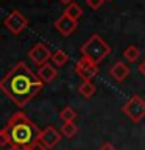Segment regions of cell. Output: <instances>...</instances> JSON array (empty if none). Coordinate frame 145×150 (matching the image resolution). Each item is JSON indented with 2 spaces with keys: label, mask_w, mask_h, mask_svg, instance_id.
<instances>
[{
  "label": "cell",
  "mask_w": 145,
  "mask_h": 150,
  "mask_svg": "<svg viewBox=\"0 0 145 150\" xmlns=\"http://www.w3.org/2000/svg\"><path fill=\"white\" fill-rule=\"evenodd\" d=\"M44 83L23 61L8 70L5 77L0 78V91L5 92L13 100L14 105L23 108L42 91Z\"/></svg>",
  "instance_id": "6da1fadb"
},
{
  "label": "cell",
  "mask_w": 145,
  "mask_h": 150,
  "mask_svg": "<svg viewBox=\"0 0 145 150\" xmlns=\"http://www.w3.org/2000/svg\"><path fill=\"white\" fill-rule=\"evenodd\" d=\"M5 128L8 130L9 139H11L9 145H22L28 149L39 141L42 133L34 122H31L23 112H14L8 119Z\"/></svg>",
  "instance_id": "7a4b0ae2"
},
{
  "label": "cell",
  "mask_w": 145,
  "mask_h": 150,
  "mask_svg": "<svg viewBox=\"0 0 145 150\" xmlns=\"http://www.w3.org/2000/svg\"><path fill=\"white\" fill-rule=\"evenodd\" d=\"M80 52H81V56L87 58L89 61H92L94 64L98 66L108 55L111 53V47L100 35L94 33V35L81 45Z\"/></svg>",
  "instance_id": "3957f363"
},
{
  "label": "cell",
  "mask_w": 145,
  "mask_h": 150,
  "mask_svg": "<svg viewBox=\"0 0 145 150\" xmlns=\"http://www.w3.org/2000/svg\"><path fill=\"white\" fill-rule=\"evenodd\" d=\"M122 111L133 122H140L145 117V100L137 94L130 97V100L122 106Z\"/></svg>",
  "instance_id": "277c9868"
},
{
  "label": "cell",
  "mask_w": 145,
  "mask_h": 150,
  "mask_svg": "<svg viewBox=\"0 0 145 150\" xmlns=\"http://www.w3.org/2000/svg\"><path fill=\"white\" fill-rule=\"evenodd\" d=\"M3 23L13 35H20V33L28 27V19L23 16L20 11L16 9V11H11L6 17H5Z\"/></svg>",
  "instance_id": "5b68a950"
},
{
  "label": "cell",
  "mask_w": 145,
  "mask_h": 150,
  "mask_svg": "<svg viewBox=\"0 0 145 150\" xmlns=\"http://www.w3.org/2000/svg\"><path fill=\"white\" fill-rule=\"evenodd\" d=\"M75 72L83 81H92V78L98 74V66L94 64L92 61H89L87 58L81 56L75 64Z\"/></svg>",
  "instance_id": "8992f818"
},
{
  "label": "cell",
  "mask_w": 145,
  "mask_h": 150,
  "mask_svg": "<svg viewBox=\"0 0 145 150\" xmlns=\"http://www.w3.org/2000/svg\"><path fill=\"white\" fill-rule=\"evenodd\" d=\"M28 58L31 59V63H34L36 66L41 67V66H44L47 61L51 58V52L45 44L37 42V44H34L30 49V52H28Z\"/></svg>",
  "instance_id": "52a82bcc"
},
{
  "label": "cell",
  "mask_w": 145,
  "mask_h": 150,
  "mask_svg": "<svg viewBox=\"0 0 145 150\" xmlns=\"http://www.w3.org/2000/svg\"><path fill=\"white\" fill-rule=\"evenodd\" d=\"M61 139H63V134L59 133V130H56L55 127L49 125L47 128L42 130L39 142H42L49 150H51V149H55L56 145L61 142Z\"/></svg>",
  "instance_id": "ba28073f"
},
{
  "label": "cell",
  "mask_w": 145,
  "mask_h": 150,
  "mask_svg": "<svg viewBox=\"0 0 145 150\" xmlns=\"http://www.w3.org/2000/svg\"><path fill=\"white\" fill-rule=\"evenodd\" d=\"M77 21H73V19H70L67 17L65 14H63L59 19H56V22H55V28L58 30L63 36H70L72 33L77 30Z\"/></svg>",
  "instance_id": "9c48e42d"
},
{
  "label": "cell",
  "mask_w": 145,
  "mask_h": 150,
  "mask_svg": "<svg viewBox=\"0 0 145 150\" xmlns=\"http://www.w3.org/2000/svg\"><path fill=\"white\" fill-rule=\"evenodd\" d=\"M36 74H37V77L41 78L42 83H51L56 78V75H58V70L55 69V66L51 63H45L44 66H41V67L37 69Z\"/></svg>",
  "instance_id": "30bf717a"
},
{
  "label": "cell",
  "mask_w": 145,
  "mask_h": 150,
  "mask_svg": "<svg viewBox=\"0 0 145 150\" xmlns=\"http://www.w3.org/2000/svg\"><path fill=\"white\" fill-rule=\"evenodd\" d=\"M109 75L115 80V81L122 83L130 75V67L125 63H122V61H117L114 66H111V67H109Z\"/></svg>",
  "instance_id": "8fae6325"
},
{
  "label": "cell",
  "mask_w": 145,
  "mask_h": 150,
  "mask_svg": "<svg viewBox=\"0 0 145 150\" xmlns=\"http://www.w3.org/2000/svg\"><path fill=\"white\" fill-rule=\"evenodd\" d=\"M59 133L63 134V138L70 139L78 133V127L75 125V122H64V124L61 125V128H59Z\"/></svg>",
  "instance_id": "7c38bea8"
},
{
  "label": "cell",
  "mask_w": 145,
  "mask_h": 150,
  "mask_svg": "<svg viewBox=\"0 0 145 150\" xmlns=\"http://www.w3.org/2000/svg\"><path fill=\"white\" fill-rule=\"evenodd\" d=\"M64 14L67 17H70V19H73V21H78L80 17L83 16V8L80 6L78 3H70L69 6H65V9H64Z\"/></svg>",
  "instance_id": "4fadbf2b"
},
{
  "label": "cell",
  "mask_w": 145,
  "mask_h": 150,
  "mask_svg": "<svg viewBox=\"0 0 145 150\" xmlns=\"http://www.w3.org/2000/svg\"><path fill=\"white\" fill-rule=\"evenodd\" d=\"M139 56H140V50L136 45H128L123 50V58L126 61H130V63H136L139 59Z\"/></svg>",
  "instance_id": "5bb4252c"
},
{
  "label": "cell",
  "mask_w": 145,
  "mask_h": 150,
  "mask_svg": "<svg viewBox=\"0 0 145 150\" xmlns=\"http://www.w3.org/2000/svg\"><path fill=\"white\" fill-rule=\"evenodd\" d=\"M78 92L81 94L83 97H92L94 94H95V86H94V83L92 81H83L81 84L78 86Z\"/></svg>",
  "instance_id": "9a60e30c"
},
{
  "label": "cell",
  "mask_w": 145,
  "mask_h": 150,
  "mask_svg": "<svg viewBox=\"0 0 145 150\" xmlns=\"http://www.w3.org/2000/svg\"><path fill=\"white\" fill-rule=\"evenodd\" d=\"M59 119L63 120V124L64 122H73L77 119V111H75L72 106H64L59 112Z\"/></svg>",
  "instance_id": "2e32d148"
},
{
  "label": "cell",
  "mask_w": 145,
  "mask_h": 150,
  "mask_svg": "<svg viewBox=\"0 0 145 150\" xmlns=\"http://www.w3.org/2000/svg\"><path fill=\"white\" fill-rule=\"evenodd\" d=\"M67 61H69V56L64 50H56L51 55V63H55V66H58V67H63Z\"/></svg>",
  "instance_id": "e0dca14e"
},
{
  "label": "cell",
  "mask_w": 145,
  "mask_h": 150,
  "mask_svg": "<svg viewBox=\"0 0 145 150\" xmlns=\"http://www.w3.org/2000/svg\"><path fill=\"white\" fill-rule=\"evenodd\" d=\"M9 144H11V139H9L8 130L2 128L0 130V147H5V145H9Z\"/></svg>",
  "instance_id": "ac0fdd59"
},
{
  "label": "cell",
  "mask_w": 145,
  "mask_h": 150,
  "mask_svg": "<svg viewBox=\"0 0 145 150\" xmlns=\"http://www.w3.org/2000/svg\"><path fill=\"white\" fill-rule=\"evenodd\" d=\"M105 2H106V0H86V5L91 9H100L101 5Z\"/></svg>",
  "instance_id": "d6986e66"
},
{
  "label": "cell",
  "mask_w": 145,
  "mask_h": 150,
  "mask_svg": "<svg viewBox=\"0 0 145 150\" xmlns=\"http://www.w3.org/2000/svg\"><path fill=\"white\" fill-rule=\"evenodd\" d=\"M30 150H49V149H47L42 142H39V141H37V142H34V144L30 147Z\"/></svg>",
  "instance_id": "ffe728a7"
},
{
  "label": "cell",
  "mask_w": 145,
  "mask_h": 150,
  "mask_svg": "<svg viewBox=\"0 0 145 150\" xmlns=\"http://www.w3.org/2000/svg\"><path fill=\"white\" fill-rule=\"evenodd\" d=\"M98 150H117V149H115V147H114V145H112L111 142H105V144H103V145H101V147L98 149Z\"/></svg>",
  "instance_id": "44dd1931"
},
{
  "label": "cell",
  "mask_w": 145,
  "mask_h": 150,
  "mask_svg": "<svg viewBox=\"0 0 145 150\" xmlns=\"http://www.w3.org/2000/svg\"><path fill=\"white\" fill-rule=\"evenodd\" d=\"M137 69H139V72H140V74H142V75H144V77H145V59H144V61H142V63H140V64H139V67H137Z\"/></svg>",
  "instance_id": "7402d4cb"
},
{
  "label": "cell",
  "mask_w": 145,
  "mask_h": 150,
  "mask_svg": "<svg viewBox=\"0 0 145 150\" xmlns=\"http://www.w3.org/2000/svg\"><path fill=\"white\" fill-rule=\"evenodd\" d=\"M11 150H30L28 147H22V145H9Z\"/></svg>",
  "instance_id": "603a6c76"
},
{
  "label": "cell",
  "mask_w": 145,
  "mask_h": 150,
  "mask_svg": "<svg viewBox=\"0 0 145 150\" xmlns=\"http://www.w3.org/2000/svg\"><path fill=\"white\" fill-rule=\"evenodd\" d=\"M59 2L63 3V5H65V6H69L70 3H73V0H59Z\"/></svg>",
  "instance_id": "cb8c5ba5"
}]
</instances>
